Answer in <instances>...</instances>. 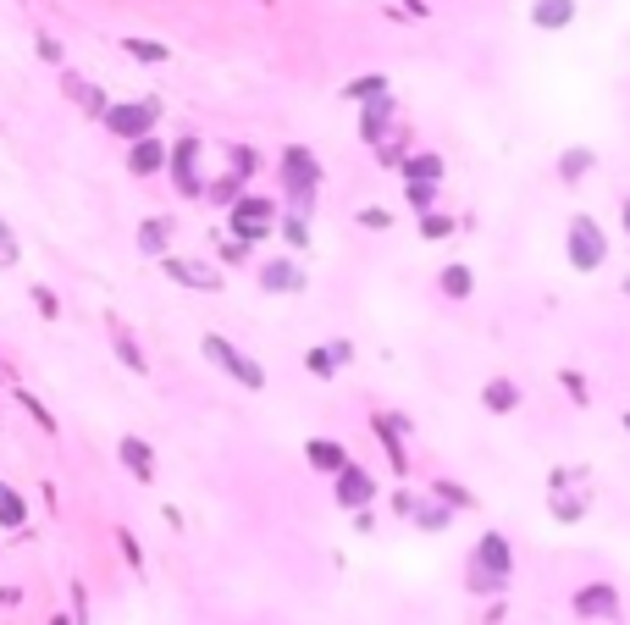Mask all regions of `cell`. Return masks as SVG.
Here are the masks:
<instances>
[{
  "label": "cell",
  "instance_id": "obj_1",
  "mask_svg": "<svg viewBox=\"0 0 630 625\" xmlns=\"http://www.w3.org/2000/svg\"><path fill=\"white\" fill-rule=\"evenodd\" d=\"M277 183H282L288 211L310 216L315 200H321V155H315L310 144H288V150L277 155Z\"/></svg>",
  "mask_w": 630,
  "mask_h": 625
},
{
  "label": "cell",
  "instance_id": "obj_2",
  "mask_svg": "<svg viewBox=\"0 0 630 625\" xmlns=\"http://www.w3.org/2000/svg\"><path fill=\"white\" fill-rule=\"evenodd\" d=\"M509 570H514V553H509V537H497V532H487L481 543H476V553H470V592H504L509 586Z\"/></svg>",
  "mask_w": 630,
  "mask_h": 625
},
{
  "label": "cell",
  "instance_id": "obj_3",
  "mask_svg": "<svg viewBox=\"0 0 630 625\" xmlns=\"http://www.w3.org/2000/svg\"><path fill=\"white\" fill-rule=\"evenodd\" d=\"M277 221H282V211H277V200H265V194H244L238 205H227V233L244 239V244L272 239Z\"/></svg>",
  "mask_w": 630,
  "mask_h": 625
},
{
  "label": "cell",
  "instance_id": "obj_4",
  "mask_svg": "<svg viewBox=\"0 0 630 625\" xmlns=\"http://www.w3.org/2000/svg\"><path fill=\"white\" fill-rule=\"evenodd\" d=\"M199 349H205L211 366H221L238 387H249V393H260V387H265V366H260V360H249L238 343H227L221 333H205V343H199Z\"/></svg>",
  "mask_w": 630,
  "mask_h": 625
},
{
  "label": "cell",
  "instance_id": "obj_5",
  "mask_svg": "<svg viewBox=\"0 0 630 625\" xmlns=\"http://www.w3.org/2000/svg\"><path fill=\"white\" fill-rule=\"evenodd\" d=\"M564 255H570V266L575 272H597L608 260V239H603V227H597L591 216H575L570 221V233H564Z\"/></svg>",
  "mask_w": 630,
  "mask_h": 625
},
{
  "label": "cell",
  "instance_id": "obj_6",
  "mask_svg": "<svg viewBox=\"0 0 630 625\" xmlns=\"http://www.w3.org/2000/svg\"><path fill=\"white\" fill-rule=\"evenodd\" d=\"M155 117H160V100H117L99 122H106L117 139H127V144H133V139H150Z\"/></svg>",
  "mask_w": 630,
  "mask_h": 625
},
{
  "label": "cell",
  "instance_id": "obj_7",
  "mask_svg": "<svg viewBox=\"0 0 630 625\" xmlns=\"http://www.w3.org/2000/svg\"><path fill=\"white\" fill-rule=\"evenodd\" d=\"M199 150H205V139L183 134V139L172 144V155H166V167H172V183L188 194V200H199V194H205V178H199Z\"/></svg>",
  "mask_w": 630,
  "mask_h": 625
},
{
  "label": "cell",
  "instance_id": "obj_8",
  "mask_svg": "<svg viewBox=\"0 0 630 625\" xmlns=\"http://www.w3.org/2000/svg\"><path fill=\"white\" fill-rule=\"evenodd\" d=\"M160 266H166V277H172L177 288H194V293H221V282H227L216 266H205V260H177V255H166Z\"/></svg>",
  "mask_w": 630,
  "mask_h": 625
},
{
  "label": "cell",
  "instance_id": "obj_9",
  "mask_svg": "<svg viewBox=\"0 0 630 625\" xmlns=\"http://www.w3.org/2000/svg\"><path fill=\"white\" fill-rule=\"evenodd\" d=\"M393 117H398V94H376V100H365V106H359V139H365V144H387V139H393V134H387Z\"/></svg>",
  "mask_w": 630,
  "mask_h": 625
},
{
  "label": "cell",
  "instance_id": "obj_10",
  "mask_svg": "<svg viewBox=\"0 0 630 625\" xmlns=\"http://www.w3.org/2000/svg\"><path fill=\"white\" fill-rule=\"evenodd\" d=\"M371 499H376V476L365 471V465H354V459H349V465L338 471V504L354 515V509H365Z\"/></svg>",
  "mask_w": 630,
  "mask_h": 625
},
{
  "label": "cell",
  "instance_id": "obj_11",
  "mask_svg": "<svg viewBox=\"0 0 630 625\" xmlns=\"http://www.w3.org/2000/svg\"><path fill=\"white\" fill-rule=\"evenodd\" d=\"M265 293H305V266H298L293 255H277V260H265V266L255 272Z\"/></svg>",
  "mask_w": 630,
  "mask_h": 625
},
{
  "label": "cell",
  "instance_id": "obj_12",
  "mask_svg": "<svg viewBox=\"0 0 630 625\" xmlns=\"http://www.w3.org/2000/svg\"><path fill=\"white\" fill-rule=\"evenodd\" d=\"M575 614H581V620H614V614H619V592H614L608 581L581 586V592H575Z\"/></svg>",
  "mask_w": 630,
  "mask_h": 625
},
{
  "label": "cell",
  "instance_id": "obj_13",
  "mask_svg": "<svg viewBox=\"0 0 630 625\" xmlns=\"http://www.w3.org/2000/svg\"><path fill=\"white\" fill-rule=\"evenodd\" d=\"M166 155H172V150H166L155 134H150V139H133V144H127V172H133V178H155V172L166 167Z\"/></svg>",
  "mask_w": 630,
  "mask_h": 625
},
{
  "label": "cell",
  "instance_id": "obj_14",
  "mask_svg": "<svg viewBox=\"0 0 630 625\" xmlns=\"http://www.w3.org/2000/svg\"><path fill=\"white\" fill-rule=\"evenodd\" d=\"M61 89L73 94V106H78V111H89V117H106V111H111L106 89H99V83H89V78H78V73H66V78H61Z\"/></svg>",
  "mask_w": 630,
  "mask_h": 625
},
{
  "label": "cell",
  "instance_id": "obj_15",
  "mask_svg": "<svg viewBox=\"0 0 630 625\" xmlns=\"http://www.w3.org/2000/svg\"><path fill=\"white\" fill-rule=\"evenodd\" d=\"M305 459H310V471H326V476H338L349 465V448L338 438H310L305 443Z\"/></svg>",
  "mask_w": 630,
  "mask_h": 625
},
{
  "label": "cell",
  "instance_id": "obj_16",
  "mask_svg": "<svg viewBox=\"0 0 630 625\" xmlns=\"http://www.w3.org/2000/svg\"><path fill=\"white\" fill-rule=\"evenodd\" d=\"M575 17H581V6H575V0H537V6H531V22H537V28H548V34L570 28Z\"/></svg>",
  "mask_w": 630,
  "mask_h": 625
},
{
  "label": "cell",
  "instance_id": "obj_17",
  "mask_svg": "<svg viewBox=\"0 0 630 625\" xmlns=\"http://www.w3.org/2000/svg\"><path fill=\"white\" fill-rule=\"evenodd\" d=\"M117 459H122V465L139 476V482H155V454H150L144 438H122V443H117Z\"/></svg>",
  "mask_w": 630,
  "mask_h": 625
},
{
  "label": "cell",
  "instance_id": "obj_18",
  "mask_svg": "<svg viewBox=\"0 0 630 625\" xmlns=\"http://www.w3.org/2000/svg\"><path fill=\"white\" fill-rule=\"evenodd\" d=\"M398 426L410 432V421H398V415H376V438H382V448H387V459H393V471H404V465H410V448H404V438H398Z\"/></svg>",
  "mask_w": 630,
  "mask_h": 625
},
{
  "label": "cell",
  "instance_id": "obj_19",
  "mask_svg": "<svg viewBox=\"0 0 630 625\" xmlns=\"http://www.w3.org/2000/svg\"><path fill=\"white\" fill-rule=\"evenodd\" d=\"M376 94H393V78L387 73H365V78H349L343 83V100L349 106H365V100H376Z\"/></svg>",
  "mask_w": 630,
  "mask_h": 625
},
{
  "label": "cell",
  "instance_id": "obj_20",
  "mask_svg": "<svg viewBox=\"0 0 630 625\" xmlns=\"http://www.w3.org/2000/svg\"><path fill=\"white\" fill-rule=\"evenodd\" d=\"M398 172H404V183H443V155H404L398 161Z\"/></svg>",
  "mask_w": 630,
  "mask_h": 625
},
{
  "label": "cell",
  "instance_id": "obj_21",
  "mask_svg": "<svg viewBox=\"0 0 630 625\" xmlns=\"http://www.w3.org/2000/svg\"><path fill=\"white\" fill-rule=\"evenodd\" d=\"M481 404H487L492 415H509V410H520V387H514L509 377H492V382L481 387Z\"/></svg>",
  "mask_w": 630,
  "mask_h": 625
},
{
  "label": "cell",
  "instance_id": "obj_22",
  "mask_svg": "<svg viewBox=\"0 0 630 625\" xmlns=\"http://www.w3.org/2000/svg\"><path fill=\"white\" fill-rule=\"evenodd\" d=\"M591 167H597V155H591L586 144H570V150L558 155V183H570V188H575V183H581Z\"/></svg>",
  "mask_w": 630,
  "mask_h": 625
},
{
  "label": "cell",
  "instance_id": "obj_23",
  "mask_svg": "<svg viewBox=\"0 0 630 625\" xmlns=\"http://www.w3.org/2000/svg\"><path fill=\"white\" fill-rule=\"evenodd\" d=\"M111 349H117V360H122L127 371H139V377H144V366H150V360H144V349L133 343V333H127V326H122L117 316H111Z\"/></svg>",
  "mask_w": 630,
  "mask_h": 625
},
{
  "label": "cell",
  "instance_id": "obj_24",
  "mask_svg": "<svg viewBox=\"0 0 630 625\" xmlns=\"http://www.w3.org/2000/svg\"><path fill=\"white\" fill-rule=\"evenodd\" d=\"M553 520H564V525H575V520H586V509H591V499L586 492H564V487H553Z\"/></svg>",
  "mask_w": 630,
  "mask_h": 625
},
{
  "label": "cell",
  "instance_id": "obj_25",
  "mask_svg": "<svg viewBox=\"0 0 630 625\" xmlns=\"http://www.w3.org/2000/svg\"><path fill=\"white\" fill-rule=\"evenodd\" d=\"M166 244H172V221H166V216H150V221L139 227V255H160V260H166Z\"/></svg>",
  "mask_w": 630,
  "mask_h": 625
},
{
  "label": "cell",
  "instance_id": "obj_26",
  "mask_svg": "<svg viewBox=\"0 0 630 625\" xmlns=\"http://www.w3.org/2000/svg\"><path fill=\"white\" fill-rule=\"evenodd\" d=\"M410 520L420 525V532H448V525H453V509H448L443 499H431V504H415Z\"/></svg>",
  "mask_w": 630,
  "mask_h": 625
},
{
  "label": "cell",
  "instance_id": "obj_27",
  "mask_svg": "<svg viewBox=\"0 0 630 625\" xmlns=\"http://www.w3.org/2000/svg\"><path fill=\"white\" fill-rule=\"evenodd\" d=\"M437 288L448 293V299H470V293H476V277H470V266H443V272H437Z\"/></svg>",
  "mask_w": 630,
  "mask_h": 625
},
{
  "label": "cell",
  "instance_id": "obj_28",
  "mask_svg": "<svg viewBox=\"0 0 630 625\" xmlns=\"http://www.w3.org/2000/svg\"><path fill=\"white\" fill-rule=\"evenodd\" d=\"M205 200H211V205H238V200H244V178H238V172H221V178H211Z\"/></svg>",
  "mask_w": 630,
  "mask_h": 625
},
{
  "label": "cell",
  "instance_id": "obj_29",
  "mask_svg": "<svg viewBox=\"0 0 630 625\" xmlns=\"http://www.w3.org/2000/svg\"><path fill=\"white\" fill-rule=\"evenodd\" d=\"M277 233L293 244V249H310V216H298V211H288L282 221H277Z\"/></svg>",
  "mask_w": 630,
  "mask_h": 625
},
{
  "label": "cell",
  "instance_id": "obj_30",
  "mask_svg": "<svg viewBox=\"0 0 630 625\" xmlns=\"http://www.w3.org/2000/svg\"><path fill=\"white\" fill-rule=\"evenodd\" d=\"M431 499H443L448 509H476V492L459 487V482H437V487H431Z\"/></svg>",
  "mask_w": 630,
  "mask_h": 625
},
{
  "label": "cell",
  "instance_id": "obj_31",
  "mask_svg": "<svg viewBox=\"0 0 630 625\" xmlns=\"http://www.w3.org/2000/svg\"><path fill=\"white\" fill-rule=\"evenodd\" d=\"M122 50H127L133 61H150V67H160V61H172V50H166L160 39H127Z\"/></svg>",
  "mask_w": 630,
  "mask_h": 625
},
{
  "label": "cell",
  "instance_id": "obj_32",
  "mask_svg": "<svg viewBox=\"0 0 630 625\" xmlns=\"http://www.w3.org/2000/svg\"><path fill=\"white\" fill-rule=\"evenodd\" d=\"M22 520H28V509H22V499L6 487V499H0V525H6V532H22Z\"/></svg>",
  "mask_w": 630,
  "mask_h": 625
},
{
  "label": "cell",
  "instance_id": "obj_33",
  "mask_svg": "<svg viewBox=\"0 0 630 625\" xmlns=\"http://www.w3.org/2000/svg\"><path fill=\"white\" fill-rule=\"evenodd\" d=\"M305 371L326 382V377H338V360H332V349H305Z\"/></svg>",
  "mask_w": 630,
  "mask_h": 625
},
{
  "label": "cell",
  "instance_id": "obj_34",
  "mask_svg": "<svg viewBox=\"0 0 630 625\" xmlns=\"http://www.w3.org/2000/svg\"><path fill=\"white\" fill-rule=\"evenodd\" d=\"M448 233H453V216H443V211H426V216H420V239L437 244V239H448Z\"/></svg>",
  "mask_w": 630,
  "mask_h": 625
},
{
  "label": "cell",
  "instance_id": "obj_35",
  "mask_svg": "<svg viewBox=\"0 0 630 625\" xmlns=\"http://www.w3.org/2000/svg\"><path fill=\"white\" fill-rule=\"evenodd\" d=\"M558 382H564V393H570V399H575V404L586 410V399H591V387H586V377H581V371H570V366H564V371H558Z\"/></svg>",
  "mask_w": 630,
  "mask_h": 625
},
{
  "label": "cell",
  "instance_id": "obj_36",
  "mask_svg": "<svg viewBox=\"0 0 630 625\" xmlns=\"http://www.w3.org/2000/svg\"><path fill=\"white\" fill-rule=\"evenodd\" d=\"M216 249H221V260H227V266L249 260V244H244V239H232V233H221V239H216Z\"/></svg>",
  "mask_w": 630,
  "mask_h": 625
},
{
  "label": "cell",
  "instance_id": "obj_37",
  "mask_svg": "<svg viewBox=\"0 0 630 625\" xmlns=\"http://www.w3.org/2000/svg\"><path fill=\"white\" fill-rule=\"evenodd\" d=\"M359 227H371V233H387V227H393V211H382V205H359Z\"/></svg>",
  "mask_w": 630,
  "mask_h": 625
},
{
  "label": "cell",
  "instance_id": "obj_38",
  "mask_svg": "<svg viewBox=\"0 0 630 625\" xmlns=\"http://www.w3.org/2000/svg\"><path fill=\"white\" fill-rule=\"evenodd\" d=\"M410 205H415V211L426 216L431 205H437V183H410Z\"/></svg>",
  "mask_w": 630,
  "mask_h": 625
},
{
  "label": "cell",
  "instance_id": "obj_39",
  "mask_svg": "<svg viewBox=\"0 0 630 625\" xmlns=\"http://www.w3.org/2000/svg\"><path fill=\"white\" fill-rule=\"evenodd\" d=\"M17 404H22V410H28L33 421H39V426H45V432H56V415H50V410H45L39 399H33V393H17Z\"/></svg>",
  "mask_w": 630,
  "mask_h": 625
},
{
  "label": "cell",
  "instance_id": "obj_40",
  "mask_svg": "<svg viewBox=\"0 0 630 625\" xmlns=\"http://www.w3.org/2000/svg\"><path fill=\"white\" fill-rule=\"evenodd\" d=\"M33 305H39V316H45V321H56V316H61V299H56V293H50L45 282L33 288Z\"/></svg>",
  "mask_w": 630,
  "mask_h": 625
},
{
  "label": "cell",
  "instance_id": "obj_41",
  "mask_svg": "<svg viewBox=\"0 0 630 625\" xmlns=\"http://www.w3.org/2000/svg\"><path fill=\"white\" fill-rule=\"evenodd\" d=\"M17 233H12V227H6V216H0V260H6V266H17Z\"/></svg>",
  "mask_w": 630,
  "mask_h": 625
},
{
  "label": "cell",
  "instance_id": "obj_42",
  "mask_svg": "<svg viewBox=\"0 0 630 625\" xmlns=\"http://www.w3.org/2000/svg\"><path fill=\"white\" fill-rule=\"evenodd\" d=\"M227 155H232V172H238V178H249V172H255V150H244V144H232Z\"/></svg>",
  "mask_w": 630,
  "mask_h": 625
},
{
  "label": "cell",
  "instance_id": "obj_43",
  "mask_svg": "<svg viewBox=\"0 0 630 625\" xmlns=\"http://www.w3.org/2000/svg\"><path fill=\"white\" fill-rule=\"evenodd\" d=\"M73 609H78L73 625H89V592H83V581H73Z\"/></svg>",
  "mask_w": 630,
  "mask_h": 625
},
{
  "label": "cell",
  "instance_id": "obj_44",
  "mask_svg": "<svg viewBox=\"0 0 630 625\" xmlns=\"http://www.w3.org/2000/svg\"><path fill=\"white\" fill-rule=\"evenodd\" d=\"M117 537H122V553H127V565H139V570H144V548L133 543V532H117Z\"/></svg>",
  "mask_w": 630,
  "mask_h": 625
},
{
  "label": "cell",
  "instance_id": "obj_45",
  "mask_svg": "<svg viewBox=\"0 0 630 625\" xmlns=\"http://www.w3.org/2000/svg\"><path fill=\"white\" fill-rule=\"evenodd\" d=\"M415 504H420L415 492H393V515H404V520H410V515H415Z\"/></svg>",
  "mask_w": 630,
  "mask_h": 625
},
{
  "label": "cell",
  "instance_id": "obj_46",
  "mask_svg": "<svg viewBox=\"0 0 630 625\" xmlns=\"http://www.w3.org/2000/svg\"><path fill=\"white\" fill-rule=\"evenodd\" d=\"M326 349H332V360H338V371H343V366H349V360H354V343H349V338H338V343H326Z\"/></svg>",
  "mask_w": 630,
  "mask_h": 625
},
{
  "label": "cell",
  "instance_id": "obj_47",
  "mask_svg": "<svg viewBox=\"0 0 630 625\" xmlns=\"http://www.w3.org/2000/svg\"><path fill=\"white\" fill-rule=\"evenodd\" d=\"M33 50H39V61H61V45L50 34H39V45H33Z\"/></svg>",
  "mask_w": 630,
  "mask_h": 625
},
{
  "label": "cell",
  "instance_id": "obj_48",
  "mask_svg": "<svg viewBox=\"0 0 630 625\" xmlns=\"http://www.w3.org/2000/svg\"><path fill=\"white\" fill-rule=\"evenodd\" d=\"M619 221H625V233H630V200H619Z\"/></svg>",
  "mask_w": 630,
  "mask_h": 625
},
{
  "label": "cell",
  "instance_id": "obj_49",
  "mask_svg": "<svg viewBox=\"0 0 630 625\" xmlns=\"http://www.w3.org/2000/svg\"><path fill=\"white\" fill-rule=\"evenodd\" d=\"M50 625H73V620H50Z\"/></svg>",
  "mask_w": 630,
  "mask_h": 625
},
{
  "label": "cell",
  "instance_id": "obj_50",
  "mask_svg": "<svg viewBox=\"0 0 630 625\" xmlns=\"http://www.w3.org/2000/svg\"><path fill=\"white\" fill-rule=\"evenodd\" d=\"M625 299H630V277H625Z\"/></svg>",
  "mask_w": 630,
  "mask_h": 625
},
{
  "label": "cell",
  "instance_id": "obj_51",
  "mask_svg": "<svg viewBox=\"0 0 630 625\" xmlns=\"http://www.w3.org/2000/svg\"><path fill=\"white\" fill-rule=\"evenodd\" d=\"M0 499H6V482H0Z\"/></svg>",
  "mask_w": 630,
  "mask_h": 625
},
{
  "label": "cell",
  "instance_id": "obj_52",
  "mask_svg": "<svg viewBox=\"0 0 630 625\" xmlns=\"http://www.w3.org/2000/svg\"><path fill=\"white\" fill-rule=\"evenodd\" d=\"M625 432H630V415H625Z\"/></svg>",
  "mask_w": 630,
  "mask_h": 625
},
{
  "label": "cell",
  "instance_id": "obj_53",
  "mask_svg": "<svg viewBox=\"0 0 630 625\" xmlns=\"http://www.w3.org/2000/svg\"><path fill=\"white\" fill-rule=\"evenodd\" d=\"M0 382H6V371H0Z\"/></svg>",
  "mask_w": 630,
  "mask_h": 625
}]
</instances>
